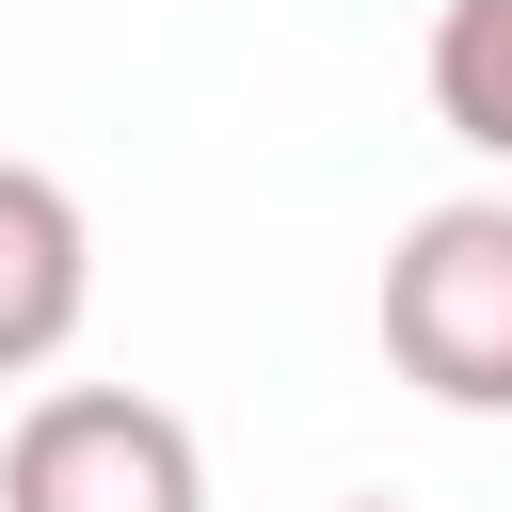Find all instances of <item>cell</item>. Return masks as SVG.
Returning a JSON list of instances; mask_svg holds the SVG:
<instances>
[{"label": "cell", "instance_id": "cell-5", "mask_svg": "<svg viewBox=\"0 0 512 512\" xmlns=\"http://www.w3.org/2000/svg\"><path fill=\"white\" fill-rule=\"evenodd\" d=\"M368 512H384V496H368Z\"/></svg>", "mask_w": 512, "mask_h": 512}, {"label": "cell", "instance_id": "cell-3", "mask_svg": "<svg viewBox=\"0 0 512 512\" xmlns=\"http://www.w3.org/2000/svg\"><path fill=\"white\" fill-rule=\"evenodd\" d=\"M80 304H96V224H80V192H64L48 160H0V384L64 368Z\"/></svg>", "mask_w": 512, "mask_h": 512}, {"label": "cell", "instance_id": "cell-1", "mask_svg": "<svg viewBox=\"0 0 512 512\" xmlns=\"http://www.w3.org/2000/svg\"><path fill=\"white\" fill-rule=\"evenodd\" d=\"M384 368L448 416H512V192H448L384 256Z\"/></svg>", "mask_w": 512, "mask_h": 512}, {"label": "cell", "instance_id": "cell-2", "mask_svg": "<svg viewBox=\"0 0 512 512\" xmlns=\"http://www.w3.org/2000/svg\"><path fill=\"white\" fill-rule=\"evenodd\" d=\"M0 512H208V448L144 384H48L0 432Z\"/></svg>", "mask_w": 512, "mask_h": 512}, {"label": "cell", "instance_id": "cell-4", "mask_svg": "<svg viewBox=\"0 0 512 512\" xmlns=\"http://www.w3.org/2000/svg\"><path fill=\"white\" fill-rule=\"evenodd\" d=\"M432 128L512 160V0H448L432 16Z\"/></svg>", "mask_w": 512, "mask_h": 512}]
</instances>
